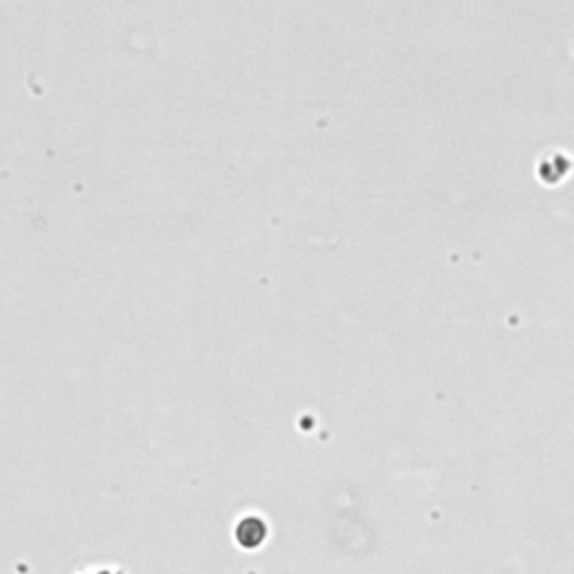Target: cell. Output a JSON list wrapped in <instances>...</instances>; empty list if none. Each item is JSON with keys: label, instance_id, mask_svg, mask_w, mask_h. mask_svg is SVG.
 <instances>
[{"label": "cell", "instance_id": "6da1fadb", "mask_svg": "<svg viewBox=\"0 0 574 574\" xmlns=\"http://www.w3.org/2000/svg\"><path fill=\"white\" fill-rule=\"evenodd\" d=\"M238 536H240V543H245L247 547L258 545L265 536V527L258 518H245L238 527Z\"/></svg>", "mask_w": 574, "mask_h": 574}]
</instances>
